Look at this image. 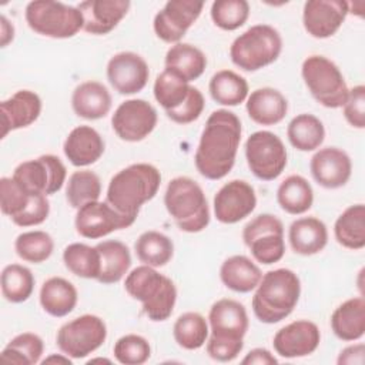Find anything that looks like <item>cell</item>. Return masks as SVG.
I'll use <instances>...</instances> for the list:
<instances>
[{"instance_id":"836d02e7","label":"cell","mask_w":365,"mask_h":365,"mask_svg":"<svg viewBox=\"0 0 365 365\" xmlns=\"http://www.w3.org/2000/svg\"><path fill=\"white\" fill-rule=\"evenodd\" d=\"M277 202L285 212L301 215L312 207L314 190L302 175H288L277 190Z\"/></svg>"},{"instance_id":"f1b7e54d","label":"cell","mask_w":365,"mask_h":365,"mask_svg":"<svg viewBox=\"0 0 365 365\" xmlns=\"http://www.w3.org/2000/svg\"><path fill=\"white\" fill-rule=\"evenodd\" d=\"M165 71L191 83L202 76L207 67L205 54L190 43L173 44L165 53Z\"/></svg>"},{"instance_id":"c3c4849f","label":"cell","mask_w":365,"mask_h":365,"mask_svg":"<svg viewBox=\"0 0 365 365\" xmlns=\"http://www.w3.org/2000/svg\"><path fill=\"white\" fill-rule=\"evenodd\" d=\"M342 111L349 125L355 128L365 127V86L358 84L348 91Z\"/></svg>"},{"instance_id":"3957f363","label":"cell","mask_w":365,"mask_h":365,"mask_svg":"<svg viewBox=\"0 0 365 365\" xmlns=\"http://www.w3.org/2000/svg\"><path fill=\"white\" fill-rule=\"evenodd\" d=\"M160 185L161 173L157 167L148 163L131 164L111 177L106 201L120 214L135 220L141 205L155 197Z\"/></svg>"},{"instance_id":"d6986e66","label":"cell","mask_w":365,"mask_h":365,"mask_svg":"<svg viewBox=\"0 0 365 365\" xmlns=\"http://www.w3.org/2000/svg\"><path fill=\"white\" fill-rule=\"evenodd\" d=\"M148 77V64L137 53L120 51L107 63V80L118 94L131 96L141 91Z\"/></svg>"},{"instance_id":"d4e9b609","label":"cell","mask_w":365,"mask_h":365,"mask_svg":"<svg viewBox=\"0 0 365 365\" xmlns=\"http://www.w3.org/2000/svg\"><path fill=\"white\" fill-rule=\"evenodd\" d=\"M104 148L103 137L90 125L73 128L63 144L64 155L74 167H87L97 163L104 154Z\"/></svg>"},{"instance_id":"b9f144b4","label":"cell","mask_w":365,"mask_h":365,"mask_svg":"<svg viewBox=\"0 0 365 365\" xmlns=\"http://www.w3.org/2000/svg\"><path fill=\"white\" fill-rule=\"evenodd\" d=\"M44 352L43 339L34 332H23L16 335L1 351L0 358L4 362L16 365H34L41 362Z\"/></svg>"},{"instance_id":"f546056e","label":"cell","mask_w":365,"mask_h":365,"mask_svg":"<svg viewBox=\"0 0 365 365\" xmlns=\"http://www.w3.org/2000/svg\"><path fill=\"white\" fill-rule=\"evenodd\" d=\"M331 328L341 341L361 339L365 334V299L354 297L338 305L331 315Z\"/></svg>"},{"instance_id":"e0dca14e","label":"cell","mask_w":365,"mask_h":365,"mask_svg":"<svg viewBox=\"0 0 365 365\" xmlns=\"http://www.w3.org/2000/svg\"><path fill=\"white\" fill-rule=\"evenodd\" d=\"M134 221L115 211L107 201H93L77 210L74 225L83 238L98 240L117 230L128 228Z\"/></svg>"},{"instance_id":"db71d44e","label":"cell","mask_w":365,"mask_h":365,"mask_svg":"<svg viewBox=\"0 0 365 365\" xmlns=\"http://www.w3.org/2000/svg\"><path fill=\"white\" fill-rule=\"evenodd\" d=\"M41 364H68V365H71L73 361L66 354H51V355L46 356L44 359H41Z\"/></svg>"},{"instance_id":"9a60e30c","label":"cell","mask_w":365,"mask_h":365,"mask_svg":"<svg viewBox=\"0 0 365 365\" xmlns=\"http://www.w3.org/2000/svg\"><path fill=\"white\" fill-rule=\"evenodd\" d=\"M157 120V110L153 104L143 98H130L115 108L111 127L120 140L138 143L153 133Z\"/></svg>"},{"instance_id":"7dc6e473","label":"cell","mask_w":365,"mask_h":365,"mask_svg":"<svg viewBox=\"0 0 365 365\" xmlns=\"http://www.w3.org/2000/svg\"><path fill=\"white\" fill-rule=\"evenodd\" d=\"M33 195L20 187L13 177H3L0 180V208L10 220H14L27 208Z\"/></svg>"},{"instance_id":"e575fe53","label":"cell","mask_w":365,"mask_h":365,"mask_svg":"<svg viewBox=\"0 0 365 365\" xmlns=\"http://www.w3.org/2000/svg\"><path fill=\"white\" fill-rule=\"evenodd\" d=\"M334 235L344 248L362 250L365 247V205L354 204L345 208L334 224Z\"/></svg>"},{"instance_id":"f907efd6","label":"cell","mask_w":365,"mask_h":365,"mask_svg":"<svg viewBox=\"0 0 365 365\" xmlns=\"http://www.w3.org/2000/svg\"><path fill=\"white\" fill-rule=\"evenodd\" d=\"M365 345L362 342L345 346L336 359L338 365H362L364 364Z\"/></svg>"},{"instance_id":"bcb514c9","label":"cell","mask_w":365,"mask_h":365,"mask_svg":"<svg viewBox=\"0 0 365 365\" xmlns=\"http://www.w3.org/2000/svg\"><path fill=\"white\" fill-rule=\"evenodd\" d=\"M113 354L123 365H141L150 359L151 346L144 336L127 334L115 341Z\"/></svg>"},{"instance_id":"1f68e13d","label":"cell","mask_w":365,"mask_h":365,"mask_svg":"<svg viewBox=\"0 0 365 365\" xmlns=\"http://www.w3.org/2000/svg\"><path fill=\"white\" fill-rule=\"evenodd\" d=\"M100 254V275L97 281L104 285L121 281L131 267L128 247L118 240H106L96 245Z\"/></svg>"},{"instance_id":"cb8c5ba5","label":"cell","mask_w":365,"mask_h":365,"mask_svg":"<svg viewBox=\"0 0 365 365\" xmlns=\"http://www.w3.org/2000/svg\"><path fill=\"white\" fill-rule=\"evenodd\" d=\"M1 138L31 125L41 113V98L31 90H19L1 101Z\"/></svg>"},{"instance_id":"ab89813d","label":"cell","mask_w":365,"mask_h":365,"mask_svg":"<svg viewBox=\"0 0 365 365\" xmlns=\"http://www.w3.org/2000/svg\"><path fill=\"white\" fill-rule=\"evenodd\" d=\"M63 262L66 268L86 279H97L100 275V254L96 247L83 242L68 244L63 251Z\"/></svg>"},{"instance_id":"30bf717a","label":"cell","mask_w":365,"mask_h":365,"mask_svg":"<svg viewBox=\"0 0 365 365\" xmlns=\"http://www.w3.org/2000/svg\"><path fill=\"white\" fill-rule=\"evenodd\" d=\"M302 80L311 96L327 108H339L348 97L346 81L338 66L325 56H308L301 66Z\"/></svg>"},{"instance_id":"44dd1931","label":"cell","mask_w":365,"mask_h":365,"mask_svg":"<svg viewBox=\"0 0 365 365\" xmlns=\"http://www.w3.org/2000/svg\"><path fill=\"white\" fill-rule=\"evenodd\" d=\"M321 332L315 322L308 319L294 321L277 331L272 339L274 351L282 358H302L317 351Z\"/></svg>"},{"instance_id":"7c38bea8","label":"cell","mask_w":365,"mask_h":365,"mask_svg":"<svg viewBox=\"0 0 365 365\" xmlns=\"http://www.w3.org/2000/svg\"><path fill=\"white\" fill-rule=\"evenodd\" d=\"M242 240L254 259L262 265L275 264L285 254L284 225L277 215L259 214L254 217L245 224Z\"/></svg>"},{"instance_id":"4dcf8cb0","label":"cell","mask_w":365,"mask_h":365,"mask_svg":"<svg viewBox=\"0 0 365 365\" xmlns=\"http://www.w3.org/2000/svg\"><path fill=\"white\" fill-rule=\"evenodd\" d=\"M262 278L259 267L245 255L228 257L220 268L221 282L231 291L247 294L257 288Z\"/></svg>"},{"instance_id":"5bb4252c","label":"cell","mask_w":365,"mask_h":365,"mask_svg":"<svg viewBox=\"0 0 365 365\" xmlns=\"http://www.w3.org/2000/svg\"><path fill=\"white\" fill-rule=\"evenodd\" d=\"M66 178V165L53 154H44L36 160L24 161L13 173V180L31 194H56L63 188Z\"/></svg>"},{"instance_id":"6da1fadb","label":"cell","mask_w":365,"mask_h":365,"mask_svg":"<svg viewBox=\"0 0 365 365\" xmlns=\"http://www.w3.org/2000/svg\"><path fill=\"white\" fill-rule=\"evenodd\" d=\"M241 120L230 110L212 111L202 128L194 155L197 171L207 180H221L232 170L241 143Z\"/></svg>"},{"instance_id":"816d5d0a","label":"cell","mask_w":365,"mask_h":365,"mask_svg":"<svg viewBox=\"0 0 365 365\" xmlns=\"http://www.w3.org/2000/svg\"><path fill=\"white\" fill-rule=\"evenodd\" d=\"M242 365H275L278 359L265 348H254L251 349L242 359Z\"/></svg>"},{"instance_id":"d590c367","label":"cell","mask_w":365,"mask_h":365,"mask_svg":"<svg viewBox=\"0 0 365 365\" xmlns=\"http://www.w3.org/2000/svg\"><path fill=\"white\" fill-rule=\"evenodd\" d=\"M289 144L299 151H314L325 140V128L322 121L308 113L295 115L287 127Z\"/></svg>"},{"instance_id":"60d3db41","label":"cell","mask_w":365,"mask_h":365,"mask_svg":"<svg viewBox=\"0 0 365 365\" xmlns=\"http://www.w3.org/2000/svg\"><path fill=\"white\" fill-rule=\"evenodd\" d=\"M33 272L20 264H9L1 271V294L11 304L27 301L34 291Z\"/></svg>"},{"instance_id":"4316f807","label":"cell","mask_w":365,"mask_h":365,"mask_svg":"<svg viewBox=\"0 0 365 365\" xmlns=\"http://www.w3.org/2000/svg\"><path fill=\"white\" fill-rule=\"evenodd\" d=\"M108 88L96 80L80 83L71 96V107L76 115L86 120H100L111 110Z\"/></svg>"},{"instance_id":"603a6c76","label":"cell","mask_w":365,"mask_h":365,"mask_svg":"<svg viewBox=\"0 0 365 365\" xmlns=\"http://www.w3.org/2000/svg\"><path fill=\"white\" fill-rule=\"evenodd\" d=\"M128 0H86L77 4L83 14V30L88 34L104 36L113 31L127 16Z\"/></svg>"},{"instance_id":"8992f818","label":"cell","mask_w":365,"mask_h":365,"mask_svg":"<svg viewBox=\"0 0 365 365\" xmlns=\"http://www.w3.org/2000/svg\"><path fill=\"white\" fill-rule=\"evenodd\" d=\"M164 205L184 232H200L210 224V207L201 185L190 177L173 178L164 194Z\"/></svg>"},{"instance_id":"ee69618b","label":"cell","mask_w":365,"mask_h":365,"mask_svg":"<svg viewBox=\"0 0 365 365\" xmlns=\"http://www.w3.org/2000/svg\"><path fill=\"white\" fill-rule=\"evenodd\" d=\"M14 250L23 261L41 264L51 257L54 251V241L46 231H26L17 235L14 241Z\"/></svg>"},{"instance_id":"f35d334b","label":"cell","mask_w":365,"mask_h":365,"mask_svg":"<svg viewBox=\"0 0 365 365\" xmlns=\"http://www.w3.org/2000/svg\"><path fill=\"white\" fill-rule=\"evenodd\" d=\"M210 334L207 319L198 312L181 314L173 327V336L178 346L194 351L205 345Z\"/></svg>"},{"instance_id":"7402d4cb","label":"cell","mask_w":365,"mask_h":365,"mask_svg":"<svg viewBox=\"0 0 365 365\" xmlns=\"http://www.w3.org/2000/svg\"><path fill=\"white\" fill-rule=\"evenodd\" d=\"M309 171L318 185L335 190L344 187L349 181L352 161L346 151L338 147H324L312 155Z\"/></svg>"},{"instance_id":"5b68a950","label":"cell","mask_w":365,"mask_h":365,"mask_svg":"<svg viewBox=\"0 0 365 365\" xmlns=\"http://www.w3.org/2000/svg\"><path fill=\"white\" fill-rule=\"evenodd\" d=\"M127 294L143 304V311L154 322L171 317L177 302L174 282L150 265H140L127 274L124 281Z\"/></svg>"},{"instance_id":"9c48e42d","label":"cell","mask_w":365,"mask_h":365,"mask_svg":"<svg viewBox=\"0 0 365 365\" xmlns=\"http://www.w3.org/2000/svg\"><path fill=\"white\" fill-rule=\"evenodd\" d=\"M24 17L34 33L50 38H70L84 24L83 14L77 6L51 0L30 1L26 6Z\"/></svg>"},{"instance_id":"83f0119b","label":"cell","mask_w":365,"mask_h":365,"mask_svg":"<svg viewBox=\"0 0 365 365\" xmlns=\"http://www.w3.org/2000/svg\"><path fill=\"white\" fill-rule=\"evenodd\" d=\"M288 240L295 254L315 255L328 244V228L317 217H302L289 225Z\"/></svg>"},{"instance_id":"ffe728a7","label":"cell","mask_w":365,"mask_h":365,"mask_svg":"<svg viewBox=\"0 0 365 365\" xmlns=\"http://www.w3.org/2000/svg\"><path fill=\"white\" fill-rule=\"evenodd\" d=\"M349 13L348 1L344 0H308L302 9L305 31L315 38L334 36Z\"/></svg>"},{"instance_id":"4fadbf2b","label":"cell","mask_w":365,"mask_h":365,"mask_svg":"<svg viewBox=\"0 0 365 365\" xmlns=\"http://www.w3.org/2000/svg\"><path fill=\"white\" fill-rule=\"evenodd\" d=\"M245 158L251 173L262 181L278 178L287 167V148L282 140L267 130L252 133L245 141Z\"/></svg>"},{"instance_id":"d6a6232c","label":"cell","mask_w":365,"mask_h":365,"mask_svg":"<svg viewBox=\"0 0 365 365\" xmlns=\"http://www.w3.org/2000/svg\"><path fill=\"white\" fill-rule=\"evenodd\" d=\"M40 305L51 317L68 315L77 305L78 294L73 282L63 277L46 279L40 288Z\"/></svg>"},{"instance_id":"f6af8a7d","label":"cell","mask_w":365,"mask_h":365,"mask_svg":"<svg viewBox=\"0 0 365 365\" xmlns=\"http://www.w3.org/2000/svg\"><path fill=\"white\" fill-rule=\"evenodd\" d=\"M214 24L225 31H234L245 24L250 17V4L245 0H217L211 4Z\"/></svg>"},{"instance_id":"74e56055","label":"cell","mask_w":365,"mask_h":365,"mask_svg":"<svg viewBox=\"0 0 365 365\" xmlns=\"http://www.w3.org/2000/svg\"><path fill=\"white\" fill-rule=\"evenodd\" d=\"M134 251L140 262L153 268H158L167 265L171 261L174 255V244L165 234L150 230L137 238Z\"/></svg>"},{"instance_id":"2e32d148","label":"cell","mask_w":365,"mask_h":365,"mask_svg":"<svg viewBox=\"0 0 365 365\" xmlns=\"http://www.w3.org/2000/svg\"><path fill=\"white\" fill-rule=\"evenodd\" d=\"M204 3L194 0H170L154 16L155 36L168 44H177L202 11Z\"/></svg>"},{"instance_id":"8d00e7d4","label":"cell","mask_w":365,"mask_h":365,"mask_svg":"<svg viewBox=\"0 0 365 365\" xmlns=\"http://www.w3.org/2000/svg\"><path fill=\"white\" fill-rule=\"evenodd\" d=\"M208 91L215 103L234 107L247 100L250 88L247 80L238 73L232 70H220L211 77Z\"/></svg>"},{"instance_id":"7a4b0ae2","label":"cell","mask_w":365,"mask_h":365,"mask_svg":"<svg viewBox=\"0 0 365 365\" xmlns=\"http://www.w3.org/2000/svg\"><path fill=\"white\" fill-rule=\"evenodd\" d=\"M210 338L207 354L218 362L234 361L244 348V336L250 321L245 307L231 298L215 301L208 312Z\"/></svg>"},{"instance_id":"8fae6325","label":"cell","mask_w":365,"mask_h":365,"mask_svg":"<svg viewBox=\"0 0 365 365\" xmlns=\"http://www.w3.org/2000/svg\"><path fill=\"white\" fill-rule=\"evenodd\" d=\"M106 322L97 315L84 314L60 327L56 344L71 359H81L97 351L106 342Z\"/></svg>"},{"instance_id":"484cf974","label":"cell","mask_w":365,"mask_h":365,"mask_svg":"<svg viewBox=\"0 0 365 365\" xmlns=\"http://www.w3.org/2000/svg\"><path fill=\"white\" fill-rule=\"evenodd\" d=\"M245 110L254 123L259 125H275L285 118L288 101L279 90L262 87L248 94Z\"/></svg>"},{"instance_id":"f5cc1de1","label":"cell","mask_w":365,"mask_h":365,"mask_svg":"<svg viewBox=\"0 0 365 365\" xmlns=\"http://www.w3.org/2000/svg\"><path fill=\"white\" fill-rule=\"evenodd\" d=\"M0 33H1V47H6L10 41H13L14 37V27L13 24L6 19V16L0 17Z\"/></svg>"},{"instance_id":"681fc988","label":"cell","mask_w":365,"mask_h":365,"mask_svg":"<svg viewBox=\"0 0 365 365\" xmlns=\"http://www.w3.org/2000/svg\"><path fill=\"white\" fill-rule=\"evenodd\" d=\"M48 214H50V202L47 195L34 194L27 208L11 221L19 227H34L44 222Z\"/></svg>"},{"instance_id":"ba28073f","label":"cell","mask_w":365,"mask_h":365,"mask_svg":"<svg viewBox=\"0 0 365 365\" xmlns=\"http://www.w3.org/2000/svg\"><path fill=\"white\" fill-rule=\"evenodd\" d=\"M153 93L167 117L181 125L195 121L205 107L204 96L197 87L165 70L155 77Z\"/></svg>"},{"instance_id":"11a10c76","label":"cell","mask_w":365,"mask_h":365,"mask_svg":"<svg viewBox=\"0 0 365 365\" xmlns=\"http://www.w3.org/2000/svg\"><path fill=\"white\" fill-rule=\"evenodd\" d=\"M93 362H106V364H111V361L107 359V358H94V359H90V361H88V364H93Z\"/></svg>"},{"instance_id":"ac0fdd59","label":"cell","mask_w":365,"mask_h":365,"mask_svg":"<svg viewBox=\"0 0 365 365\" xmlns=\"http://www.w3.org/2000/svg\"><path fill=\"white\" fill-rule=\"evenodd\" d=\"M257 205L254 187L245 180L225 182L214 197V215L222 224H235L247 218Z\"/></svg>"},{"instance_id":"7bdbcfd3","label":"cell","mask_w":365,"mask_h":365,"mask_svg":"<svg viewBox=\"0 0 365 365\" xmlns=\"http://www.w3.org/2000/svg\"><path fill=\"white\" fill-rule=\"evenodd\" d=\"M100 195L101 181L94 171L78 170L68 177L66 187V200L73 208L78 210L88 202L98 201Z\"/></svg>"},{"instance_id":"277c9868","label":"cell","mask_w":365,"mask_h":365,"mask_svg":"<svg viewBox=\"0 0 365 365\" xmlns=\"http://www.w3.org/2000/svg\"><path fill=\"white\" fill-rule=\"evenodd\" d=\"M299 295L301 281L292 269H271L262 275L255 288L252 312L264 324H277L291 315Z\"/></svg>"},{"instance_id":"52a82bcc","label":"cell","mask_w":365,"mask_h":365,"mask_svg":"<svg viewBox=\"0 0 365 365\" xmlns=\"http://www.w3.org/2000/svg\"><path fill=\"white\" fill-rule=\"evenodd\" d=\"M282 51V37L269 24H255L240 34L230 47L231 61L244 71L272 64Z\"/></svg>"}]
</instances>
